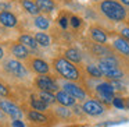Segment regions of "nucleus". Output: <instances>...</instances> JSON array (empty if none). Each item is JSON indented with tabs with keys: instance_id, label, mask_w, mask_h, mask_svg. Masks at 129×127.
Wrapping results in <instances>:
<instances>
[{
	"instance_id": "obj_1",
	"label": "nucleus",
	"mask_w": 129,
	"mask_h": 127,
	"mask_svg": "<svg viewBox=\"0 0 129 127\" xmlns=\"http://www.w3.org/2000/svg\"><path fill=\"white\" fill-rule=\"evenodd\" d=\"M97 10L106 18L114 23H122L128 20V10L118 0H101L97 6Z\"/></svg>"
},
{
	"instance_id": "obj_2",
	"label": "nucleus",
	"mask_w": 129,
	"mask_h": 127,
	"mask_svg": "<svg viewBox=\"0 0 129 127\" xmlns=\"http://www.w3.org/2000/svg\"><path fill=\"white\" fill-rule=\"evenodd\" d=\"M53 67L67 81L76 82L81 80V73L76 68V66L74 63H71L70 60H67L65 57H56V59H53Z\"/></svg>"
},
{
	"instance_id": "obj_3",
	"label": "nucleus",
	"mask_w": 129,
	"mask_h": 127,
	"mask_svg": "<svg viewBox=\"0 0 129 127\" xmlns=\"http://www.w3.org/2000/svg\"><path fill=\"white\" fill-rule=\"evenodd\" d=\"M3 68L10 74L17 78H25L28 76V70L26 67L17 59H7L3 62Z\"/></svg>"
},
{
	"instance_id": "obj_4",
	"label": "nucleus",
	"mask_w": 129,
	"mask_h": 127,
	"mask_svg": "<svg viewBox=\"0 0 129 127\" xmlns=\"http://www.w3.org/2000/svg\"><path fill=\"white\" fill-rule=\"evenodd\" d=\"M25 66H28L34 73L39 74V76H49V71H50L49 63L43 59H38V57H29L25 62Z\"/></svg>"
},
{
	"instance_id": "obj_5",
	"label": "nucleus",
	"mask_w": 129,
	"mask_h": 127,
	"mask_svg": "<svg viewBox=\"0 0 129 127\" xmlns=\"http://www.w3.org/2000/svg\"><path fill=\"white\" fill-rule=\"evenodd\" d=\"M82 109H83L85 115L92 116V117H97V116H101L106 113L104 105L97 102V101H94V99H87V101H85L83 105H82Z\"/></svg>"
},
{
	"instance_id": "obj_6",
	"label": "nucleus",
	"mask_w": 129,
	"mask_h": 127,
	"mask_svg": "<svg viewBox=\"0 0 129 127\" xmlns=\"http://www.w3.org/2000/svg\"><path fill=\"white\" fill-rule=\"evenodd\" d=\"M35 85L40 91H46V92H51V94L58 92V84L50 76H38L35 78Z\"/></svg>"
},
{
	"instance_id": "obj_7",
	"label": "nucleus",
	"mask_w": 129,
	"mask_h": 127,
	"mask_svg": "<svg viewBox=\"0 0 129 127\" xmlns=\"http://www.w3.org/2000/svg\"><path fill=\"white\" fill-rule=\"evenodd\" d=\"M0 110H2L4 115L13 117L14 120H15V119L20 120V119L24 116L22 110H21L15 103H13L11 101H7V99H0Z\"/></svg>"
},
{
	"instance_id": "obj_8",
	"label": "nucleus",
	"mask_w": 129,
	"mask_h": 127,
	"mask_svg": "<svg viewBox=\"0 0 129 127\" xmlns=\"http://www.w3.org/2000/svg\"><path fill=\"white\" fill-rule=\"evenodd\" d=\"M62 88H64V91L67 94H70L71 96H74V98L78 99V101H83V99H86V92H85V89L81 87V85L76 84V82L65 81L64 84H62Z\"/></svg>"
},
{
	"instance_id": "obj_9",
	"label": "nucleus",
	"mask_w": 129,
	"mask_h": 127,
	"mask_svg": "<svg viewBox=\"0 0 129 127\" xmlns=\"http://www.w3.org/2000/svg\"><path fill=\"white\" fill-rule=\"evenodd\" d=\"M10 52H11V55L14 56V59L22 60V62H26V60L31 57L29 49L20 42H13L11 45H10Z\"/></svg>"
},
{
	"instance_id": "obj_10",
	"label": "nucleus",
	"mask_w": 129,
	"mask_h": 127,
	"mask_svg": "<svg viewBox=\"0 0 129 127\" xmlns=\"http://www.w3.org/2000/svg\"><path fill=\"white\" fill-rule=\"evenodd\" d=\"M89 35L90 38H92L93 42L96 43H101V45H106L107 41H108V35H107V32L104 31L103 28H100V27L97 25H92L89 28Z\"/></svg>"
},
{
	"instance_id": "obj_11",
	"label": "nucleus",
	"mask_w": 129,
	"mask_h": 127,
	"mask_svg": "<svg viewBox=\"0 0 129 127\" xmlns=\"http://www.w3.org/2000/svg\"><path fill=\"white\" fill-rule=\"evenodd\" d=\"M90 52H92V55H94L96 57H99V59H103V57L112 56V55H114V52H112L108 46L101 45V43H96V42L90 45Z\"/></svg>"
},
{
	"instance_id": "obj_12",
	"label": "nucleus",
	"mask_w": 129,
	"mask_h": 127,
	"mask_svg": "<svg viewBox=\"0 0 129 127\" xmlns=\"http://www.w3.org/2000/svg\"><path fill=\"white\" fill-rule=\"evenodd\" d=\"M56 101H57V103H58V105L65 106V107L75 106V105H76V99L74 98V96H71L70 94H67L64 89L56 92Z\"/></svg>"
},
{
	"instance_id": "obj_13",
	"label": "nucleus",
	"mask_w": 129,
	"mask_h": 127,
	"mask_svg": "<svg viewBox=\"0 0 129 127\" xmlns=\"http://www.w3.org/2000/svg\"><path fill=\"white\" fill-rule=\"evenodd\" d=\"M0 24L6 28H15L18 20L13 13L10 11H0Z\"/></svg>"
},
{
	"instance_id": "obj_14",
	"label": "nucleus",
	"mask_w": 129,
	"mask_h": 127,
	"mask_svg": "<svg viewBox=\"0 0 129 127\" xmlns=\"http://www.w3.org/2000/svg\"><path fill=\"white\" fill-rule=\"evenodd\" d=\"M112 48L118 53L123 55V56H129V42L126 39H123L122 37H118L112 41Z\"/></svg>"
},
{
	"instance_id": "obj_15",
	"label": "nucleus",
	"mask_w": 129,
	"mask_h": 127,
	"mask_svg": "<svg viewBox=\"0 0 129 127\" xmlns=\"http://www.w3.org/2000/svg\"><path fill=\"white\" fill-rule=\"evenodd\" d=\"M26 117H28L29 121L32 123H38V124H46L49 121V117L47 115L42 112H38V110H34V109H29L26 112Z\"/></svg>"
},
{
	"instance_id": "obj_16",
	"label": "nucleus",
	"mask_w": 129,
	"mask_h": 127,
	"mask_svg": "<svg viewBox=\"0 0 129 127\" xmlns=\"http://www.w3.org/2000/svg\"><path fill=\"white\" fill-rule=\"evenodd\" d=\"M64 57L67 60H70L71 63H74V64H79V63H82V53L76 48H68V49H65Z\"/></svg>"
},
{
	"instance_id": "obj_17",
	"label": "nucleus",
	"mask_w": 129,
	"mask_h": 127,
	"mask_svg": "<svg viewBox=\"0 0 129 127\" xmlns=\"http://www.w3.org/2000/svg\"><path fill=\"white\" fill-rule=\"evenodd\" d=\"M20 3H21V6H22V9L31 15H35V17H36V15H39V13H42L39 10V7H38L35 0H21Z\"/></svg>"
},
{
	"instance_id": "obj_18",
	"label": "nucleus",
	"mask_w": 129,
	"mask_h": 127,
	"mask_svg": "<svg viewBox=\"0 0 129 127\" xmlns=\"http://www.w3.org/2000/svg\"><path fill=\"white\" fill-rule=\"evenodd\" d=\"M35 2L39 10L43 13H53L54 10H57V4L54 0H35Z\"/></svg>"
},
{
	"instance_id": "obj_19",
	"label": "nucleus",
	"mask_w": 129,
	"mask_h": 127,
	"mask_svg": "<svg viewBox=\"0 0 129 127\" xmlns=\"http://www.w3.org/2000/svg\"><path fill=\"white\" fill-rule=\"evenodd\" d=\"M29 105H31V107L34 110H38V112H45V110L49 109V106L50 105H47L46 102H43L40 98H35V95L31 96V99H29Z\"/></svg>"
},
{
	"instance_id": "obj_20",
	"label": "nucleus",
	"mask_w": 129,
	"mask_h": 127,
	"mask_svg": "<svg viewBox=\"0 0 129 127\" xmlns=\"http://www.w3.org/2000/svg\"><path fill=\"white\" fill-rule=\"evenodd\" d=\"M18 42L22 43L24 46H26L28 49H34V50H36L38 46H39V45H38V42L35 41L34 37H31V35H26V34L20 35V37H18Z\"/></svg>"
},
{
	"instance_id": "obj_21",
	"label": "nucleus",
	"mask_w": 129,
	"mask_h": 127,
	"mask_svg": "<svg viewBox=\"0 0 129 127\" xmlns=\"http://www.w3.org/2000/svg\"><path fill=\"white\" fill-rule=\"evenodd\" d=\"M34 24L36 28L42 29V31H46V29H49V27H50V20H49L46 15H36V17L34 18Z\"/></svg>"
},
{
	"instance_id": "obj_22",
	"label": "nucleus",
	"mask_w": 129,
	"mask_h": 127,
	"mask_svg": "<svg viewBox=\"0 0 129 127\" xmlns=\"http://www.w3.org/2000/svg\"><path fill=\"white\" fill-rule=\"evenodd\" d=\"M35 41L38 42V45L42 46V48H49L50 46V37H49L47 34H45V32H36V34L34 35Z\"/></svg>"
},
{
	"instance_id": "obj_23",
	"label": "nucleus",
	"mask_w": 129,
	"mask_h": 127,
	"mask_svg": "<svg viewBox=\"0 0 129 127\" xmlns=\"http://www.w3.org/2000/svg\"><path fill=\"white\" fill-rule=\"evenodd\" d=\"M54 112H56V115L58 116V117H61V119H64V120H67V119H71L72 117V110H70L68 107H65V106H57L56 109H54Z\"/></svg>"
},
{
	"instance_id": "obj_24",
	"label": "nucleus",
	"mask_w": 129,
	"mask_h": 127,
	"mask_svg": "<svg viewBox=\"0 0 129 127\" xmlns=\"http://www.w3.org/2000/svg\"><path fill=\"white\" fill-rule=\"evenodd\" d=\"M86 73L90 77H93V78H101V77H104L101 70L99 68V66H96V64H86Z\"/></svg>"
},
{
	"instance_id": "obj_25",
	"label": "nucleus",
	"mask_w": 129,
	"mask_h": 127,
	"mask_svg": "<svg viewBox=\"0 0 129 127\" xmlns=\"http://www.w3.org/2000/svg\"><path fill=\"white\" fill-rule=\"evenodd\" d=\"M39 98L42 99L43 102H46L47 105H53L54 102H57L56 101V96H54L51 92H46V91H40V92H39Z\"/></svg>"
},
{
	"instance_id": "obj_26",
	"label": "nucleus",
	"mask_w": 129,
	"mask_h": 127,
	"mask_svg": "<svg viewBox=\"0 0 129 127\" xmlns=\"http://www.w3.org/2000/svg\"><path fill=\"white\" fill-rule=\"evenodd\" d=\"M70 25L72 27V28H79V27L82 25V20L79 17H76V15H72V17L70 18Z\"/></svg>"
},
{
	"instance_id": "obj_27",
	"label": "nucleus",
	"mask_w": 129,
	"mask_h": 127,
	"mask_svg": "<svg viewBox=\"0 0 129 127\" xmlns=\"http://www.w3.org/2000/svg\"><path fill=\"white\" fill-rule=\"evenodd\" d=\"M112 105H114L115 107H118V109H125V99L115 96L114 101H112Z\"/></svg>"
},
{
	"instance_id": "obj_28",
	"label": "nucleus",
	"mask_w": 129,
	"mask_h": 127,
	"mask_svg": "<svg viewBox=\"0 0 129 127\" xmlns=\"http://www.w3.org/2000/svg\"><path fill=\"white\" fill-rule=\"evenodd\" d=\"M110 84L112 85V88L114 89H117V91H123L125 89V85L121 82V80H111V82Z\"/></svg>"
},
{
	"instance_id": "obj_29",
	"label": "nucleus",
	"mask_w": 129,
	"mask_h": 127,
	"mask_svg": "<svg viewBox=\"0 0 129 127\" xmlns=\"http://www.w3.org/2000/svg\"><path fill=\"white\" fill-rule=\"evenodd\" d=\"M58 24H60V27H61L62 29H67V27L70 25V20H68L67 15H62V17L58 20Z\"/></svg>"
},
{
	"instance_id": "obj_30",
	"label": "nucleus",
	"mask_w": 129,
	"mask_h": 127,
	"mask_svg": "<svg viewBox=\"0 0 129 127\" xmlns=\"http://www.w3.org/2000/svg\"><path fill=\"white\" fill-rule=\"evenodd\" d=\"M10 95V91L3 82H0V96H9Z\"/></svg>"
},
{
	"instance_id": "obj_31",
	"label": "nucleus",
	"mask_w": 129,
	"mask_h": 127,
	"mask_svg": "<svg viewBox=\"0 0 129 127\" xmlns=\"http://www.w3.org/2000/svg\"><path fill=\"white\" fill-rule=\"evenodd\" d=\"M119 34H121V37H122L123 39H126L129 42V27H123V28H121Z\"/></svg>"
},
{
	"instance_id": "obj_32",
	"label": "nucleus",
	"mask_w": 129,
	"mask_h": 127,
	"mask_svg": "<svg viewBox=\"0 0 129 127\" xmlns=\"http://www.w3.org/2000/svg\"><path fill=\"white\" fill-rule=\"evenodd\" d=\"M72 112H74V115H78V116H82V115H83V109H82V107H79L78 105H75V106H74Z\"/></svg>"
},
{
	"instance_id": "obj_33",
	"label": "nucleus",
	"mask_w": 129,
	"mask_h": 127,
	"mask_svg": "<svg viewBox=\"0 0 129 127\" xmlns=\"http://www.w3.org/2000/svg\"><path fill=\"white\" fill-rule=\"evenodd\" d=\"M11 127H25L24 126V123L21 120H18V119H15V120L11 121Z\"/></svg>"
},
{
	"instance_id": "obj_34",
	"label": "nucleus",
	"mask_w": 129,
	"mask_h": 127,
	"mask_svg": "<svg viewBox=\"0 0 129 127\" xmlns=\"http://www.w3.org/2000/svg\"><path fill=\"white\" fill-rule=\"evenodd\" d=\"M119 123H123V121H106V123H101L100 127H107V126H112V124H119Z\"/></svg>"
},
{
	"instance_id": "obj_35",
	"label": "nucleus",
	"mask_w": 129,
	"mask_h": 127,
	"mask_svg": "<svg viewBox=\"0 0 129 127\" xmlns=\"http://www.w3.org/2000/svg\"><path fill=\"white\" fill-rule=\"evenodd\" d=\"M10 9V4L7 3H0V10H9Z\"/></svg>"
},
{
	"instance_id": "obj_36",
	"label": "nucleus",
	"mask_w": 129,
	"mask_h": 127,
	"mask_svg": "<svg viewBox=\"0 0 129 127\" xmlns=\"http://www.w3.org/2000/svg\"><path fill=\"white\" fill-rule=\"evenodd\" d=\"M121 4H123V6H129V0H118Z\"/></svg>"
},
{
	"instance_id": "obj_37",
	"label": "nucleus",
	"mask_w": 129,
	"mask_h": 127,
	"mask_svg": "<svg viewBox=\"0 0 129 127\" xmlns=\"http://www.w3.org/2000/svg\"><path fill=\"white\" fill-rule=\"evenodd\" d=\"M3 57H4V50H3V48L0 46V60H3Z\"/></svg>"
},
{
	"instance_id": "obj_38",
	"label": "nucleus",
	"mask_w": 129,
	"mask_h": 127,
	"mask_svg": "<svg viewBox=\"0 0 129 127\" xmlns=\"http://www.w3.org/2000/svg\"><path fill=\"white\" fill-rule=\"evenodd\" d=\"M125 107L129 110V98H126V99H125Z\"/></svg>"
},
{
	"instance_id": "obj_39",
	"label": "nucleus",
	"mask_w": 129,
	"mask_h": 127,
	"mask_svg": "<svg viewBox=\"0 0 129 127\" xmlns=\"http://www.w3.org/2000/svg\"><path fill=\"white\" fill-rule=\"evenodd\" d=\"M93 2H99V3H100V2H101V0H93Z\"/></svg>"
},
{
	"instance_id": "obj_40",
	"label": "nucleus",
	"mask_w": 129,
	"mask_h": 127,
	"mask_svg": "<svg viewBox=\"0 0 129 127\" xmlns=\"http://www.w3.org/2000/svg\"><path fill=\"white\" fill-rule=\"evenodd\" d=\"M61 2H71V0H61Z\"/></svg>"
}]
</instances>
